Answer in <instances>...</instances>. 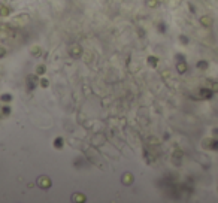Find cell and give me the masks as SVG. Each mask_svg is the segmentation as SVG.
I'll list each match as a JSON object with an SVG mask.
<instances>
[{
  "mask_svg": "<svg viewBox=\"0 0 218 203\" xmlns=\"http://www.w3.org/2000/svg\"><path fill=\"white\" fill-rule=\"evenodd\" d=\"M37 184H39V187L41 188H49L51 187V179L49 178H47V176H41V178L37 179Z\"/></svg>",
  "mask_w": 218,
  "mask_h": 203,
  "instance_id": "cell-1",
  "label": "cell"
},
{
  "mask_svg": "<svg viewBox=\"0 0 218 203\" xmlns=\"http://www.w3.org/2000/svg\"><path fill=\"white\" fill-rule=\"evenodd\" d=\"M131 182H133V176H131L130 173H125V175L123 176V184H124V185H130Z\"/></svg>",
  "mask_w": 218,
  "mask_h": 203,
  "instance_id": "cell-2",
  "label": "cell"
},
{
  "mask_svg": "<svg viewBox=\"0 0 218 203\" xmlns=\"http://www.w3.org/2000/svg\"><path fill=\"white\" fill-rule=\"evenodd\" d=\"M73 200H76V202H84L85 200V196L84 194H75V197H73Z\"/></svg>",
  "mask_w": 218,
  "mask_h": 203,
  "instance_id": "cell-3",
  "label": "cell"
},
{
  "mask_svg": "<svg viewBox=\"0 0 218 203\" xmlns=\"http://www.w3.org/2000/svg\"><path fill=\"white\" fill-rule=\"evenodd\" d=\"M54 145H55V148H57V149H60V148L63 146V140H61V139H55Z\"/></svg>",
  "mask_w": 218,
  "mask_h": 203,
  "instance_id": "cell-4",
  "label": "cell"
},
{
  "mask_svg": "<svg viewBox=\"0 0 218 203\" xmlns=\"http://www.w3.org/2000/svg\"><path fill=\"white\" fill-rule=\"evenodd\" d=\"M202 23H203L205 25H211V24H212L211 18H206V17H203V18H202Z\"/></svg>",
  "mask_w": 218,
  "mask_h": 203,
  "instance_id": "cell-5",
  "label": "cell"
},
{
  "mask_svg": "<svg viewBox=\"0 0 218 203\" xmlns=\"http://www.w3.org/2000/svg\"><path fill=\"white\" fill-rule=\"evenodd\" d=\"M199 67H202V69H205V67H206V63H203V61H200V63H199Z\"/></svg>",
  "mask_w": 218,
  "mask_h": 203,
  "instance_id": "cell-6",
  "label": "cell"
},
{
  "mask_svg": "<svg viewBox=\"0 0 218 203\" xmlns=\"http://www.w3.org/2000/svg\"><path fill=\"white\" fill-rule=\"evenodd\" d=\"M42 85H43V87H48V81L47 79H42Z\"/></svg>",
  "mask_w": 218,
  "mask_h": 203,
  "instance_id": "cell-7",
  "label": "cell"
},
{
  "mask_svg": "<svg viewBox=\"0 0 218 203\" xmlns=\"http://www.w3.org/2000/svg\"><path fill=\"white\" fill-rule=\"evenodd\" d=\"M3 99H5V102H9V99H12V97H11V96H5Z\"/></svg>",
  "mask_w": 218,
  "mask_h": 203,
  "instance_id": "cell-8",
  "label": "cell"
}]
</instances>
